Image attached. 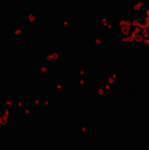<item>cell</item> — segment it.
Wrapping results in <instances>:
<instances>
[{"mask_svg": "<svg viewBox=\"0 0 149 150\" xmlns=\"http://www.w3.org/2000/svg\"><path fill=\"white\" fill-rule=\"evenodd\" d=\"M83 90V85L82 83H79V85H77V90H76V93H79V91H82Z\"/></svg>", "mask_w": 149, "mask_h": 150, "instance_id": "1", "label": "cell"}]
</instances>
